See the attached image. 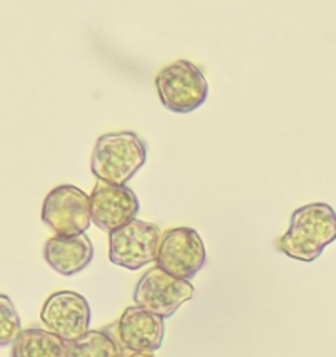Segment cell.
<instances>
[{
	"label": "cell",
	"instance_id": "6da1fadb",
	"mask_svg": "<svg viewBox=\"0 0 336 357\" xmlns=\"http://www.w3.org/2000/svg\"><path fill=\"white\" fill-rule=\"evenodd\" d=\"M335 240V208L328 204H308L293 212L289 229L277 240V249L291 259L312 263Z\"/></svg>",
	"mask_w": 336,
	"mask_h": 357
},
{
	"label": "cell",
	"instance_id": "7a4b0ae2",
	"mask_svg": "<svg viewBox=\"0 0 336 357\" xmlns=\"http://www.w3.org/2000/svg\"><path fill=\"white\" fill-rule=\"evenodd\" d=\"M146 160L147 147L137 133H105L95 144L90 167L98 181L126 186L130 178L146 165Z\"/></svg>",
	"mask_w": 336,
	"mask_h": 357
},
{
	"label": "cell",
	"instance_id": "3957f363",
	"mask_svg": "<svg viewBox=\"0 0 336 357\" xmlns=\"http://www.w3.org/2000/svg\"><path fill=\"white\" fill-rule=\"evenodd\" d=\"M154 84L161 105L176 114L197 111L208 97V82L204 70L188 60H177L161 68Z\"/></svg>",
	"mask_w": 336,
	"mask_h": 357
},
{
	"label": "cell",
	"instance_id": "277c9868",
	"mask_svg": "<svg viewBox=\"0 0 336 357\" xmlns=\"http://www.w3.org/2000/svg\"><path fill=\"white\" fill-rule=\"evenodd\" d=\"M40 219L56 236L84 235L91 226L90 195L70 184L56 186L44 198Z\"/></svg>",
	"mask_w": 336,
	"mask_h": 357
},
{
	"label": "cell",
	"instance_id": "5b68a950",
	"mask_svg": "<svg viewBox=\"0 0 336 357\" xmlns=\"http://www.w3.org/2000/svg\"><path fill=\"white\" fill-rule=\"evenodd\" d=\"M161 235L160 226L135 218L109 233V259L126 270H140L146 264L156 263Z\"/></svg>",
	"mask_w": 336,
	"mask_h": 357
},
{
	"label": "cell",
	"instance_id": "8992f818",
	"mask_svg": "<svg viewBox=\"0 0 336 357\" xmlns=\"http://www.w3.org/2000/svg\"><path fill=\"white\" fill-rule=\"evenodd\" d=\"M207 263L204 240L200 233L193 228H172L161 235L158 247L156 266L170 275L183 280L197 277Z\"/></svg>",
	"mask_w": 336,
	"mask_h": 357
},
{
	"label": "cell",
	"instance_id": "52a82bcc",
	"mask_svg": "<svg viewBox=\"0 0 336 357\" xmlns=\"http://www.w3.org/2000/svg\"><path fill=\"white\" fill-rule=\"evenodd\" d=\"M193 298L194 287L190 280L177 279L160 266L147 270L133 291L135 305L163 319L172 317L186 301Z\"/></svg>",
	"mask_w": 336,
	"mask_h": 357
},
{
	"label": "cell",
	"instance_id": "ba28073f",
	"mask_svg": "<svg viewBox=\"0 0 336 357\" xmlns=\"http://www.w3.org/2000/svg\"><path fill=\"white\" fill-rule=\"evenodd\" d=\"M40 321L47 331L60 336L63 342H74L90 331V303L74 291H56L43 305Z\"/></svg>",
	"mask_w": 336,
	"mask_h": 357
},
{
	"label": "cell",
	"instance_id": "9c48e42d",
	"mask_svg": "<svg viewBox=\"0 0 336 357\" xmlns=\"http://www.w3.org/2000/svg\"><path fill=\"white\" fill-rule=\"evenodd\" d=\"M107 331L123 350L156 352L163 343L165 319L135 305L126 308L118 322L109 326Z\"/></svg>",
	"mask_w": 336,
	"mask_h": 357
},
{
	"label": "cell",
	"instance_id": "30bf717a",
	"mask_svg": "<svg viewBox=\"0 0 336 357\" xmlns=\"http://www.w3.org/2000/svg\"><path fill=\"white\" fill-rule=\"evenodd\" d=\"M91 222L111 233L137 218L140 202L128 186H116L98 181L90 195Z\"/></svg>",
	"mask_w": 336,
	"mask_h": 357
},
{
	"label": "cell",
	"instance_id": "8fae6325",
	"mask_svg": "<svg viewBox=\"0 0 336 357\" xmlns=\"http://www.w3.org/2000/svg\"><path fill=\"white\" fill-rule=\"evenodd\" d=\"M95 249L86 235L53 236L44 245V259L54 272L72 277L90 266Z\"/></svg>",
	"mask_w": 336,
	"mask_h": 357
},
{
	"label": "cell",
	"instance_id": "7c38bea8",
	"mask_svg": "<svg viewBox=\"0 0 336 357\" xmlns=\"http://www.w3.org/2000/svg\"><path fill=\"white\" fill-rule=\"evenodd\" d=\"M11 357H67V342L47 329H23L13 343Z\"/></svg>",
	"mask_w": 336,
	"mask_h": 357
},
{
	"label": "cell",
	"instance_id": "4fadbf2b",
	"mask_svg": "<svg viewBox=\"0 0 336 357\" xmlns=\"http://www.w3.org/2000/svg\"><path fill=\"white\" fill-rule=\"evenodd\" d=\"M121 350L107 329H90L81 338L67 343V357H119Z\"/></svg>",
	"mask_w": 336,
	"mask_h": 357
},
{
	"label": "cell",
	"instance_id": "5bb4252c",
	"mask_svg": "<svg viewBox=\"0 0 336 357\" xmlns=\"http://www.w3.org/2000/svg\"><path fill=\"white\" fill-rule=\"evenodd\" d=\"M22 331V319L15 303L9 296L0 294V347L13 345Z\"/></svg>",
	"mask_w": 336,
	"mask_h": 357
},
{
	"label": "cell",
	"instance_id": "9a60e30c",
	"mask_svg": "<svg viewBox=\"0 0 336 357\" xmlns=\"http://www.w3.org/2000/svg\"><path fill=\"white\" fill-rule=\"evenodd\" d=\"M119 357H154L153 352H133V350H121Z\"/></svg>",
	"mask_w": 336,
	"mask_h": 357
}]
</instances>
